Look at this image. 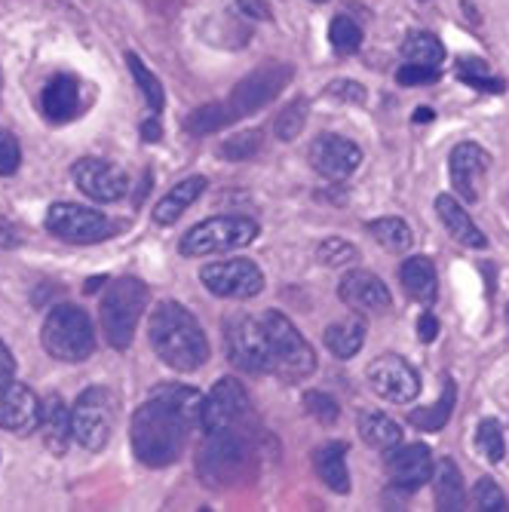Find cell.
<instances>
[{
  "label": "cell",
  "mask_w": 509,
  "mask_h": 512,
  "mask_svg": "<svg viewBox=\"0 0 509 512\" xmlns=\"http://www.w3.org/2000/svg\"><path fill=\"white\" fill-rule=\"evenodd\" d=\"M436 335H439V319H436L430 310L421 313V319H418V338H421L424 344H433Z\"/></svg>",
  "instance_id": "46"
},
{
  "label": "cell",
  "mask_w": 509,
  "mask_h": 512,
  "mask_svg": "<svg viewBox=\"0 0 509 512\" xmlns=\"http://www.w3.org/2000/svg\"><path fill=\"white\" fill-rule=\"evenodd\" d=\"M249 460L252 454L246 439L237 433V427H230V430L206 433V442L197 457V473L209 485H234L249 470Z\"/></svg>",
  "instance_id": "8"
},
{
  "label": "cell",
  "mask_w": 509,
  "mask_h": 512,
  "mask_svg": "<svg viewBox=\"0 0 509 512\" xmlns=\"http://www.w3.org/2000/svg\"><path fill=\"white\" fill-rule=\"evenodd\" d=\"M40 417H43V402L34 396L31 387L19 381L0 384V430L28 436L40 430Z\"/></svg>",
  "instance_id": "17"
},
{
  "label": "cell",
  "mask_w": 509,
  "mask_h": 512,
  "mask_svg": "<svg viewBox=\"0 0 509 512\" xmlns=\"http://www.w3.org/2000/svg\"><path fill=\"white\" fill-rule=\"evenodd\" d=\"M387 476L399 491H418L433 479V451L424 442L390 448Z\"/></svg>",
  "instance_id": "19"
},
{
  "label": "cell",
  "mask_w": 509,
  "mask_h": 512,
  "mask_svg": "<svg viewBox=\"0 0 509 512\" xmlns=\"http://www.w3.org/2000/svg\"><path fill=\"white\" fill-rule=\"evenodd\" d=\"M329 96L350 102V105H365V86L356 80H335V83H329Z\"/></svg>",
  "instance_id": "44"
},
{
  "label": "cell",
  "mask_w": 509,
  "mask_h": 512,
  "mask_svg": "<svg viewBox=\"0 0 509 512\" xmlns=\"http://www.w3.org/2000/svg\"><path fill=\"white\" fill-rule=\"evenodd\" d=\"M506 319H509V307H506Z\"/></svg>",
  "instance_id": "52"
},
{
  "label": "cell",
  "mask_w": 509,
  "mask_h": 512,
  "mask_svg": "<svg viewBox=\"0 0 509 512\" xmlns=\"http://www.w3.org/2000/svg\"><path fill=\"white\" fill-rule=\"evenodd\" d=\"M148 286L135 276H120L102 295V332L114 350H126L135 338V325L148 310Z\"/></svg>",
  "instance_id": "5"
},
{
  "label": "cell",
  "mask_w": 509,
  "mask_h": 512,
  "mask_svg": "<svg viewBox=\"0 0 509 512\" xmlns=\"http://www.w3.org/2000/svg\"><path fill=\"white\" fill-rule=\"evenodd\" d=\"M43 224L53 237L71 246H92L111 237V221L102 212L80 206V203H56L46 212Z\"/></svg>",
  "instance_id": "9"
},
{
  "label": "cell",
  "mask_w": 509,
  "mask_h": 512,
  "mask_svg": "<svg viewBox=\"0 0 509 512\" xmlns=\"http://www.w3.org/2000/svg\"><path fill=\"white\" fill-rule=\"evenodd\" d=\"M322 341H326L329 353L335 359H353L362 344H365V322L362 316H347L335 325H329L326 332H322Z\"/></svg>",
  "instance_id": "28"
},
{
  "label": "cell",
  "mask_w": 509,
  "mask_h": 512,
  "mask_svg": "<svg viewBox=\"0 0 509 512\" xmlns=\"http://www.w3.org/2000/svg\"><path fill=\"white\" fill-rule=\"evenodd\" d=\"M433 497H436V506L439 509H467V491H464V476H460L457 463L451 457L439 460L436 467V476H433Z\"/></svg>",
  "instance_id": "27"
},
{
  "label": "cell",
  "mask_w": 509,
  "mask_h": 512,
  "mask_svg": "<svg viewBox=\"0 0 509 512\" xmlns=\"http://www.w3.org/2000/svg\"><path fill=\"white\" fill-rule=\"evenodd\" d=\"M19 163H22V148L16 142V135L0 129V175H4V178L16 175Z\"/></svg>",
  "instance_id": "42"
},
{
  "label": "cell",
  "mask_w": 509,
  "mask_h": 512,
  "mask_svg": "<svg viewBox=\"0 0 509 512\" xmlns=\"http://www.w3.org/2000/svg\"><path fill=\"white\" fill-rule=\"evenodd\" d=\"M399 283L405 289V295L411 301H418L424 307H430L439 295V276H436V267L430 258L424 255H414V258H405L402 267H399Z\"/></svg>",
  "instance_id": "22"
},
{
  "label": "cell",
  "mask_w": 509,
  "mask_h": 512,
  "mask_svg": "<svg viewBox=\"0 0 509 512\" xmlns=\"http://www.w3.org/2000/svg\"><path fill=\"white\" fill-rule=\"evenodd\" d=\"M120 402L108 387H89L71 408V439L86 451H102L117 427Z\"/></svg>",
  "instance_id": "7"
},
{
  "label": "cell",
  "mask_w": 509,
  "mask_h": 512,
  "mask_svg": "<svg viewBox=\"0 0 509 512\" xmlns=\"http://www.w3.org/2000/svg\"><path fill=\"white\" fill-rule=\"evenodd\" d=\"M454 402H457V384H454L451 378H445L442 396H439L430 408H414V411L408 414V424H411V427H418L421 433H439V430H445V424L451 421Z\"/></svg>",
  "instance_id": "29"
},
{
  "label": "cell",
  "mask_w": 509,
  "mask_h": 512,
  "mask_svg": "<svg viewBox=\"0 0 509 512\" xmlns=\"http://www.w3.org/2000/svg\"><path fill=\"white\" fill-rule=\"evenodd\" d=\"M71 178L77 188L96 203H117L129 191V178L120 166L99 160V157H83L74 163Z\"/></svg>",
  "instance_id": "15"
},
{
  "label": "cell",
  "mask_w": 509,
  "mask_h": 512,
  "mask_svg": "<svg viewBox=\"0 0 509 512\" xmlns=\"http://www.w3.org/2000/svg\"><path fill=\"white\" fill-rule=\"evenodd\" d=\"M40 108L46 114V120L53 123H68L77 117L80 111V83L71 74H59L40 92Z\"/></svg>",
  "instance_id": "21"
},
{
  "label": "cell",
  "mask_w": 509,
  "mask_h": 512,
  "mask_svg": "<svg viewBox=\"0 0 509 512\" xmlns=\"http://www.w3.org/2000/svg\"><path fill=\"white\" fill-rule=\"evenodd\" d=\"M240 10L255 16V19H270V7L264 4V0H240Z\"/></svg>",
  "instance_id": "47"
},
{
  "label": "cell",
  "mask_w": 509,
  "mask_h": 512,
  "mask_svg": "<svg viewBox=\"0 0 509 512\" xmlns=\"http://www.w3.org/2000/svg\"><path fill=\"white\" fill-rule=\"evenodd\" d=\"M310 163L313 169L329 178V181H344L350 178L359 163H362V148L344 135H319L310 145Z\"/></svg>",
  "instance_id": "18"
},
{
  "label": "cell",
  "mask_w": 509,
  "mask_h": 512,
  "mask_svg": "<svg viewBox=\"0 0 509 512\" xmlns=\"http://www.w3.org/2000/svg\"><path fill=\"white\" fill-rule=\"evenodd\" d=\"M160 135H163V126H160V120H157V114H154L151 120L142 123V138L154 145V142H160Z\"/></svg>",
  "instance_id": "49"
},
{
  "label": "cell",
  "mask_w": 509,
  "mask_h": 512,
  "mask_svg": "<svg viewBox=\"0 0 509 512\" xmlns=\"http://www.w3.org/2000/svg\"><path fill=\"white\" fill-rule=\"evenodd\" d=\"M359 436L368 448L375 451H390L402 442V427L393 421V417L381 414V411H365L359 417Z\"/></svg>",
  "instance_id": "30"
},
{
  "label": "cell",
  "mask_w": 509,
  "mask_h": 512,
  "mask_svg": "<svg viewBox=\"0 0 509 512\" xmlns=\"http://www.w3.org/2000/svg\"><path fill=\"white\" fill-rule=\"evenodd\" d=\"M491 166V157L476 142H460L451 151L448 175H451V191L464 203H479L482 197V178Z\"/></svg>",
  "instance_id": "16"
},
{
  "label": "cell",
  "mask_w": 509,
  "mask_h": 512,
  "mask_svg": "<svg viewBox=\"0 0 509 512\" xmlns=\"http://www.w3.org/2000/svg\"><path fill=\"white\" fill-rule=\"evenodd\" d=\"M457 77L464 83H470V86H476V89H485V92H503V80H497L491 74V68L485 62H479V59L476 62L473 59H460Z\"/></svg>",
  "instance_id": "36"
},
{
  "label": "cell",
  "mask_w": 509,
  "mask_h": 512,
  "mask_svg": "<svg viewBox=\"0 0 509 512\" xmlns=\"http://www.w3.org/2000/svg\"><path fill=\"white\" fill-rule=\"evenodd\" d=\"M40 344L59 362H83L96 353V329L83 307L77 304H59L46 313Z\"/></svg>",
  "instance_id": "4"
},
{
  "label": "cell",
  "mask_w": 509,
  "mask_h": 512,
  "mask_svg": "<svg viewBox=\"0 0 509 512\" xmlns=\"http://www.w3.org/2000/svg\"><path fill=\"white\" fill-rule=\"evenodd\" d=\"M402 59L411 65H427V68H439L445 62V46L436 34L427 31H411L402 43Z\"/></svg>",
  "instance_id": "31"
},
{
  "label": "cell",
  "mask_w": 509,
  "mask_h": 512,
  "mask_svg": "<svg viewBox=\"0 0 509 512\" xmlns=\"http://www.w3.org/2000/svg\"><path fill=\"white\" fill-rule=\"evenodd\" d=\"M22 240H19V234H16V230L4 221V218H0V246H4V249H16Z\"/></svg>",
  "instance_id": "48"
},
{
  "label": "cell",
  "mask_w": 509,
  "mask_h": 512,
  "mask_svg": "<svg viewBox=\"0 0 509 512\" xmlns=\"http://www.w3.org/2000/svg\"><path fill=\"white\" fill-rule=\"evenodd\" d=\"M224 350H227V359L240 371H249V375H270L261 319H252L243 313L230 316L224 322Z\"/></svg>",
  "instance_id": "10"
},
{
  "label": "cell",
  "mask_w": 509,
  "mask_h": 512,
  "mask_svg": "<svg viewBox=\"0 0 509 512\" xmlns=\"http://www.w3.org/2000/svg\"><path fill=\"white\" fill-rule=\"evenodd\" d=\"M307 123V102L304 99H295L283 108V114L276 117V135L283 138V142H295V138L301 135Z\"/></svg>",
  "instance_id": "37"
},
{
  "label": "cell",
  "mask_w": 509,
  "mask_h": 512,
  "mask_svg": "<svg viewBox=\"0 0 509 512\" xmlns=\"http://www.w3.org/2000/svg\"><path fill=\"white\" fill-rule=\"evenodd\" d=\"M313 470L322 479V485L335 494H350V473H347V445L329 442L313 454Z\"/></svg>",
  "instance_id": "25"
},
{
  "label": "cell",
  "mask_w": 509,
  "mask_h": 512,
  "mask_svg": "<svg viewBox=\"0 0 509 512\" xmlns=\"http://www.w3.org/2000/svg\"><path fill=\"white\" fill-rule=\"evenodd\" d=\"M249 414V393L237 378H221L200 405V427L203 433H218L237 427Z\"/></svg>",
  "instance_id": "14"
},
{
  "label": "cell",
  "mask_w": 509,
  "mask_h": 512,
  "mask_svg": "<svg viewBox=\"0 0 509 512\" xmlns=\"http://www.w3.org/2000/svg\"><path fill=\"white\" fill-rule=\"evenodd\" d=\"M329 40H332L338 56H353L362 46V28L347 16H335L332 28H329Z\"/></svg>",
  "instance_id": "34"
},
{
  "label": "cell",
  "mask_w": 509,
  "mask_h": 512,
  "mask_svg": "<svg viewBox=\"0 0 509 512\" xmlns=\"http://www.w3.org/2000/svg\"><path fill=\"white\" fill-rule=\"evenodd\" d=\"M473 500H476V509L482 512H497V509H506V497L503 491L494 485V479H479L476 488H473Z\"/></svg>",
  "instance_id": "41"
},
{
  "label": "cell",
  "mask_w": 509,
  "mask_h": 512,
  "mask_svg": "<svg viewBox=\"0 0 509 512\" xmlns=\"http://www.w3.org/2000/svg\"><path fill=\"white\" fill-rule=\"evenodd\" d=\"M365 378H368V384H372V390L378 396H384L387 402H396V405H408V402L418 399V393H421L418 371H414L396 353H384V356L368 362Z\"/></svg>",
  "instance_id": "12"
},
{
  "label": "cell",
  "mask_w": 509,
  "mask_h": 512,
  "mask_svg": "<svg viewBox=\"0 0 509 512\" xmlns=\"http://www.w3.org/2000/svg\"><path fill=\"white\" fill-rule=\"evenodd\" d=\"M258 234H261V227L249 215H215L191 227L188 234L181 237L178 249L184 258H206V255L243 249L255 243Z\"/></svg>",
  "instance_id": "6"
},
{
  "label": "cell",
  "mask_w": 509,
  "mask_h": 512,
  "mask_svg": "<svg viewBox=\"0 0 509 512\" xmlns=\"http://www.w3.org/2000/svg\"><path fill=\"white\" fill-rule=\"evenodd\" d=\"M126 65H129V74H132L135 86L142 89V96H145L151 114H160L163 105H166V96H163V83L157 80V74L142 59H138L135 53H126Z\"/></svg>",
  "instance_id": "33"
},
{
  "label": "cell",
  "mask_w": 509,
  "mask_h": 512,
  "mask_svg": "<svg viewBox=\"0 0 509 512\" xmlns=\"http://www.w3.org/2000/svg\"><path fill=\"white\" fill-rule=\"evenodd\" d=\"M40 436L43 445L53 454H65L71 442V411L62 402V396H50L43 402V417H40Z\"/></svg>",
  "instance_id": "26"
},
{
  "label": "cell",
  "mask_w": 509,
  "mask_h": 512,
  "mask_svg": "<svg viewBox=\"0 0 509 512\" xmlns=\"http://www.w3.org/2000/svg\"><path fill=\"white\" fill-rule=\"evenodd\" d=\"M316 4H326V0H316Z\"/></svg>",
  "instance_id": "51"
},
{
  "label": "cell",
  "mask_w": 509,
  "mask_h": 512,
  "mask_svg": "<svg viewBox=\"0 0 509 512\" xmlns=\"http://www.w3.org/2000/svg\"><path fill=\"white\" fill-rule=\"evenodd\" d=\"M338 295H341V301L350 310H359V313H384V310L393 307L390 289L381 283L375 273H368V270H350L341 279Z\"/></svg>",
  "instance_id": "20"
},
{
  "label": "cell",
  "mask_w": 509,
  "mask_h": 512,
  "mask_svg": "<svg viewBox=\"0 0 509 512\" xmlns=\"http://www.w3.org/2000/svg\"><path fill=\"white\" fill-rule=\"evenodd\" d=\"M261 329L267 341V365L270 375L283 381H304L316 371V353L304 341V335L292 325V319L280 310H267L261 316Z\"/></svg>",
  "instance_id": "3"
},
{
  "label": "cell",
  "mask_w": 509,
  "mask_h": 512,
  "mask_svg": "<svg viewBox=\"0 0 509 512\" xmlns=\"http://www.w3.org/2000/svg\"><path fill=\"white\" fill-rule=\"evenodd\" d=\"M200 283L215 295V298H234V301H249L261 295L264 289V273L255 261L249 258H234L221 264H206L200 270Z\"/></svg>",
  "instance_id": "11"
},
{
  "label": "cell",
  "mask_w": 509,
  "mask_h": 512,
  "mask_svg": "<svg viewBox=\"0 0 509 512\" xmlns=\"http://www.w3.org/2000/svg\"><path fill=\"white\" fill-rule=\"evenodd\" d=\"M148 335H151V347L157 350V356L169 368L181 371V375L200 371L209 359V341H206L203 325L178 301H160L151 310Z\"/></svg>",
  "instance_id": "2"
},
{
  "label": "cell",
  "mask_w": 509,
  "mask_h": 512,
  "mask_svg": "<svg viewBox=\"0 0 509 512\" xmlns=\"http://www.w3.org/2000/svg\"><path fill=\"white\" fill-rule=\"evenodd\" d=\"M203 396L181 384L157 387L132 414L129 445L138 463L151 470H166L181 457L194 427H200Z\"/></svg>",
  "instance_id": "1"
},
{
  "label": "cell",
  "mask_w": 509,
  "mask_h": 512,
  "mask_svg": "<svg viewBox=\"0 0 509 512\" xmlns=\"http://www.w3.org/2000/svg\"><path fill=\"white\" fill-rule=\"evenodd\" d=\"M209 188V181L203 178V175H191V178H184V181H178L175 188L157 203V209H154V221L157 224H163V227H169V224H175L178 218H181V212H188L200 197H203V191Z\"/></svg>",
  "instance_id": "24"
},
{
  "label": "cell",
  "mask_w": 509,
  "mask_h": 512,
  "mask_svg": "<svg viewBox=\"0 0 509 512\" xmlns=\"http://www.w3.org/2000/svg\"><path fill=\"white\" fill-rule=\"evenodd\" d=\"M476 448L482 451V457L488 463H500L503 460V427L494 417H485L476 430Z\"/></svg>",
  "instance_id": "35"
},
{
  "label": "cell",
  "mask_w": 509,
  "mask_h": 512,
  "mask_svg": "<svg viewBox=\"0 0 509 512\" xmlns=\"http://www.w3.org/2000/svg\"><path fill=\"white\" fill-rule=\"evenodd\" d=\"M368 234H372L387 252H408L414 246V234H411V227L402 221V218H378V221H368Z\"/></svg>",
  "instance_id": "32"
},
{
  "label": "cell",
  "mask_w": 509,
  "mask_h": 512,
  "mask_svg": "<svg viewBox=\"0 0 509 512\" xmlns=\"http://www.w3.org/2000/svg\"><path fill=\"white\" fill-rule=\"evenodd\" d=\"M439 80V68H427V65H402L396 71V83L402 86H418V83H436Z\"/></svg>",
  "instance_id": "43"
},
{
  "label": "cell",
  "mask_w": 509,
  "mask_h": 512,
  "mask_svg": "<svg viewBox=\"0 0 509 512\" xmlns=\"http://www.w3.org/2000/svg\"><path fill=\"white\" fill-rule=\"evenodd\" d=\"M10 381H16V359L10 347L0 341V384H10Z\"/></svg>",
  "instance_id": "45"
},
{
  "label": "cell",
  "mask_w": 509,
  "mask_h": 512,
  "mask_svg": "<svg viewBox=\"0 0 509 512\" xmlns=\"http://www.w3.org/2000/svg\"><path fill=\"white\" fill-rule=\"evenodd\" d=\"M414 120H418V123H424V120H427V123H430V120H433V111H430V108H418V114H414Z\"/></svg>",
  "instance_id": "50"
},
{
  "label": "cell",
  "mask_w": 509,
  "mask_h": 512,
  "mask_svg": "<svg viewBox=\"0 0 509 512\" xmlns=\"http://www.w3.org/2000/svg\"><path fill=\"white\" fill-rule=\"evenodd\" d=\"M289 80H292V68H289V65H276V62H267L264 68H258L255 74H249V77L234 89V96H230V99L224 102L230 120H240V117H246V114L264 108Z\"/></svg>",
  "instance_id": "13"
},
{
  "label": "cell",
  "mask_w": 509,
  "mask_h": 512,
  "mask_svg": "<svg viewBox=\"0 0 509 512\" xmlns=\"http://www.w3.org/2000/svg\"><path fill=\"white\" fill-rule=\"evenodd\" d=\"M304 411L307 414H313L319 424H335L338 417H341V408H338V402L332 399V396H326V393H316V390H310V393H304Z\"/></svg>",
  "instance_id": "39"
},
{
  "label": "cell",
  "mask_w": 509,
  "mask_h": 512,
  "mask_svg": "<svg viewBox=\"0 0 509 512\" xmlns=\"http://www.w3.org/2000/svg\"><path fill=\"white\" fill-rule=\"evenodd\" d=\"M436 212H439L445 230L451 234V240H457L460 246H467V249H485L488 246L485 234L476 227V221L470 218V212L460 206L451 194L436 197Z\"/></svg>",
  "instance_id": "23"
},
{
  "label": "cell",
  "mask_w": 509,
  "mask_h": 512,
  "mask_svg": "<svg viewBox=\"0 0 509 512\" xmlns=\"http://www.w3.org/2000/svg\"><path fill=\"white\" fill-rule=\"evenodd\" d=\"M356 258H359L356 246L341 237H329L326 243L316 246V261L326 267H344V264H353Z\"/></svg>",
  "instance_id": "38"
},
{
  "label": "cell",
  "mask_w": 509,
  "mask_h": 512,
  "mask_svg": "<svg viewBox=\"0 0 509 512\" xmlns=\"http://www.w3.org/2000/svg\"><path fill=\"white\" fill-rule=\"evenodd\" d=\"M258 148H261V132L252 129V132H240V135L230 138V142H224V145H221V157H230V160H249V157L258 154Z\"/></svg>",
  "instance_id": "40"
}]
</instances>
